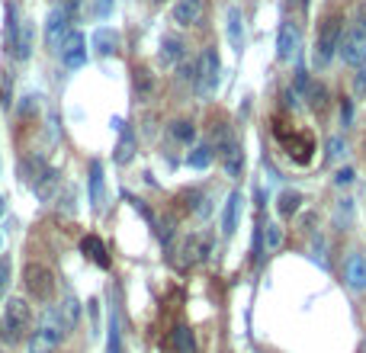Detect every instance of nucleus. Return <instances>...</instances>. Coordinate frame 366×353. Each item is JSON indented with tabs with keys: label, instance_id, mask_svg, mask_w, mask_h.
<instances>
[{
	"label": "nucleus",
	"instance_id": "nucleus-30",
	"mask_svg": "<svg viewBox=\"0 0 366 353\" xmlns=\"http://www.w3.org/2000/svg\"><path fill=\"white\" fill-rule=\"evenodd\" d=\"M170 135H174L177 142L190 145L193 138H196V126H193V122H187V119H177L174 126H170Z\"/></svg>",
	"mask_w": 366,
	"mask_h": 353
},
{
	"label": "nucleus",
	"instance_id": "nucleus-18",
	"mask_svg": "<svg viewBox=\"0 0 366 353\" xmlns=\"http://www.w3.org/2000/svg\"><path fill=\"white\" fill-rule=\"evenodd\" d=\"M168 347H170V353H196V338H193V331L187 324H177L170 331Z\"/></svg>",
	"mask_w": 366,
	"mask_h": 353
},
{
	"label": "nucleus",
	"instance_id": "nucleus-10",
	"mask_svg": "<svg viewBox=\"0 0 366 353\" xmlns=\"http://www.w3.org/2000/svg\"><path fill=\"white\" fill-rule=\"evenodd\" d=\"M219 161H222V167H225V173H229L231 180H238V177L244 173V151H241V145H238L231 135H222Z\"/></svg>",
	"mask_w": 366,
	"mask_h": 353
},
{
	"label": "nucleus",
	"instance_id": "nucleus-24",
	"mask_svg": "<svg viewBox=\"0 0 366 353\" xmlns=\"http://www.w3.org/2000/svg\"><path fill=\"white\" fill-rule=\"evenodd\" d=\"M264 225V254H276L283 248V228L276 222H260Z\"/></svg>",
	"mask_w": 366,
	"mask_h": 353
},
{
	"label": "nucleus",
	"instance_id": "nucleus-4",
	"mask_svg": "<svg viewBox=\"0 0 366 353\" xmlns=\"http://www.w3.org/2000/svg\"><path fill=\"white\" fill-rule=\"evenodd\" d=\"M23 286L26 293L39 302H52L55 299V273L48 270L46 263H26L23 270Z\"/></svg>",
	"mask_w": 366,
	"mask_h": 353
},
{
	"label": "nucleus",
	"instance_id": "nucleus-11",
	"mask_svg": "<svg viewBox=\"0 0 366 353\" xmlns=\"http://www.w3.org/2000/svg\"><path fill=\"white\" fill-rule=\"evenodd\" d=\"M344 279H347V286L351 289H366V254H360V251H353L347 260H344Z\"/></svg>",
	"mask_w": 366,
	"mask_h": 353
},
{
	"label": "nucleus",
	"instance_id": "nucleus-6",
	"mask_svg": "<svg viewBox=\"0 0 366 353\" xmlns=\"http://www.w3.org/2000/svg\"><path fill=\"white\" fill-rule=\"evenodd\" d=\"M337 55L344 58V65L351 68H366V26H351V29L341 36V46Z\"/></svg>",
	"mask_w": 366,
	"mask_h": 353
},
{
	"label": "nucleus",
	"instance_id": "nucleus-21",
	"mask_svg": "<svg viewBox=\"0 0 366 353\" xmlns=\"http://www.w3.org/2000/svg\"><path fill=\"white\" fill-rule=\"evenodd\" d=\"M90 206L93 209H103V164L90 161Z\"/></svg>",
	"mask_w": 366,
	"mask_h": 353
},
{
	"label": "nucleus",
	"instance_id": "nucleus-36",
	"mask_svg": "<svg viewBox=\"0 0 366 353\" xmlns=\"http://www.w3.org/2000/svg\"><path fill=\"white\" fill-rule=\"evenodd\" d=\"M7 286H10V260L0 257V295L7 293Z\"/></svg>",
	"mask_w": 366,
	"mask_h": 353
},
{
	"label": "nucleus",
	"instance_id": "nucleus-33",
	"mask_svg": "<svg viewBox=\"0 0 366 353\" xmlns=\"http://www.w3.org/2000/svg\"><path fill=\"white\" fill-rule=\"evenodd\" d=\"M353 177H357V173H353V167H341V171L334 173V187H351Z\"/></svg>",
	"mask_w": 366,
	"mask_h": 353
},
{
	"label": "nucleus",
	"instance_id": "nucleus-39",
	"mask_svg": "<svg viewBox=\"0 0 366 353\" xmlns=\"http://www.w3.org/2000/svg\"><path fill=\"white\" fill-rule=\"evenodd\" d=\"M4 212H7V199L0 196V218H4Z\"/></svg>",
	"mask_w": 366,
	"mask_h": 353
},
{
	"label": "nucleus",
	"instance_id": "nucleus-42",
	"mask_svg": "<svg viewBox=\"0 0 366 353\" xmlns=\"http://www.w3.org/2000/svg\"><path fill=\"white\" fill-rule=\"evenodd\" d=\"M302 4H309V0H302Z\"/></svg>",
	"mask_w": 366,
	"mask_h": 353
},
{
	"label": "nucleus",
	"instance_id": "nucleus-12",
	"mask_svg": "<svg viewBox=\"0 0 366 353\" xmlns=\"http://www.w3.org/2000/svg\"><path fill=\"white\" fill-rule=\"evenodd\" d=\"M170 16L177 26H196L203 20V0H177Z\"/></svg>",
	"mask_w": 366,
	"mask_h": 353
},
{
	"label": "nucleus",
	"instance_id": "nucleus-23",
	"mask_svg": "<svg viewBox=\"0 0 366 353\" xmlns=\"http://www.w3.org/2000/svg\"><path fill=\"white\" fill-rule=\"evenodd\" d=\"M299 209H302V193H296V189H283L280 199H276V212H280L283 218H292Z\"/></svg>",
	"mask_w": 366,
	"mask_h": 353
},
{
	"label": "nucleus",
	"instance_id": "nucleus-1",
	"mask_svg": "<svg viewBox=\"0 0 366 353\" xmlns=\"http://www.w3.org/2000/svg\"><path fill=\"white\" fill-rule=\"evenodd\" d=\"M68 331H71V324L65 321L61 308L48 305L46 312H42V318H39L36 331H32L29 340H26V353H55Z\"/></svg>",
	"mask_w": 366,
	"mask_h": 353
},
{
	"label": "nucleus",
	"instance_id": "nucleus-16",
	"mask_svg": "<svg viewBox=\"0 0 366 353\" xmlns=\"http://www.w3.org/2000/svg\"><path fill=\"white\" fill-rule=\"evenodd\" d=\"M283 145L290 148V158H296L299 164H309V158L315 151L312 135H299V132H292V138H283Z\"/></svg>",
	"mask_w": 366,
	"mask_h": 353
},
{
	"label": "nucleus",
	"instance_id": "nucleus-22",
	"mask_svg": "<svg viewBox=\"0 0 366 353\" xmlns=\"http://www.w3.org/2000/svg\"><path fill=\"white\" fill-rule=\"evenodd\" d=\"M46 171H48V164H46L42 158H39V154H32V158H26L23 164H20V177H23V180L29 183V187H36L39 177H42Z\"/></svg>",
	"mask_w": 366,
	"mask_h": 353
},
{
	"label": "nucleus",
	"instance_id": "nucleus-17",
	"mask_svg": "<svg viewBox=\"0 0 366 353\" xmlns=\"http://www.w3.org/2000/svg\"><path fill=\"white\" fill-rule=\"evenodd\" d=\"M81 254L87 257V260H93L97 267H103L107 270L109 267V257H107V244L97 238V234H87V238H81Z\"/></svg>",
	"mask_w": 366,
	"mask_h": 353
},
{
	"label": "nucleus",
	"instance_id": "nucleus-14",
	"mask_svg": "<svg viewBox=\"0 0 366 353\" xmlns=\"http://www.w3.org/2000/svg\"><path fill=\"white\" fill-rule=\"evenodd\" d=\"M183 55H187V46H183V39H177V36H164V39H161V52H158V58H161V65H164V68H174V65H180Z\"/></svg>",
	"mask_w": 366,
	"mask_h": 353
},
{
	"label": "nucleus",
	"instance_id": "nucleus-15",
	"mask_svg": "<svg viewBox=\"0 0 366 353\" xmlns=\"http://www.w3.org/2000/svg\"><path fill=\"white\" fill-rule=\"evenodd\" d=\"M116 48H119V32L109 29V26H100V29L93 32V52H97L100 58H109V55H116Z\"/></svg>",
	"mask_w": 366,
	"mask_h": 353
},
{
	"label": "nucleus",
	"instance_id": "nucleus-35",
	"mask_svg": "<svg viewBox=\"0 0 366 353\" xmlns=\"http://www.w3.org/2000/svg\"><path fill=\"white\" fill-rule=\"evenodd\" d=\"M36 106H39V97H36V93L23 97V100H20V116H32V113H36Z\"/></svg>",
	"mask_w": 366,
	"mask_h": 353
},
{
	"label": "nucleus",
	"instance_id": "nucleus-19",
	"mask_svg": "<svg viewBox=\"0 0 366 353\" xmlns=\"http://www.w3.org/2000/svg\"><path fill=\"white\" fill-rule=\"evenodd\" d=\"M241 203H244V196L235 189V193L229 196V203H225V212H222V234L238 232V212H241Z\"/></svg>",
	"mask_w": 366,
	"mask_h": 353
},
{
	"label": "nucleus",
	"instance_id": "nucleus-41",
	"mask_svg": "<svg viewBox=\"0 0 366 353\" xmlns=\"http://www.w3.org/2000/svg\"><path fill=\"white\" fill-rule=\"evenodd\" d=\"M360 353H366V340H363V350H360Z\"/></svg>",
	"mask_w": 366,
	"mask_h": 353
},
{
	"label": "nucleus",
	"instance_id": "nucleus-3",
	"mask_svg": "<svg viewBox=\"0 0 366 353\" xmlns=\"http://www.w3.org/2000/svg\"><path fill=\"white\" fill-rule=\"evenodd\" d=\"M341 16H328L325 23H321L318 29V39H315V52H312V61H315V68H328L331 61H334L337 55V46H341Z\"/></svg>",
	"mask_w": 366,
	"mask_h": 353
},
{
	"label": "nucleus",
	"instance_id": "nucleus-13",
	"mask_svg": "<svg viewBox=\"0 0 366 353\" xmlns=\"http://www.w3.org/2000/svg\"><path fill=\"white\" fill-rule=\"evenodd\" d=\"M299 52V29L292 23L280 26V39H276V58L280 61H292Z\"/></svg>",
	"mask_w": 366,
	"mask_h": 353
},
{
	"label": "nucleus",
	"instance_id": "nucleus-9",
	"mask_svg": "<svg viewBox=\"0 0 366 353\" xmlns=\"http://www.w3.org/2000/svg\"><path fill=\"white\" fill-rule=\"evenodd\" d=\"M71 32V23H68V7H52L46 16V46L52 52H58L65 36Z\"/></svg>",
	"mask_w": 366,
	"mask_h": 353
},
{
	"label": "nucleus",
	"instance_id": "nucleus-5",
	"mask_svg": "<svg viewBox=\"0 0 366 353\" xmlns=\"http://www.w3.org/2000/svg\"><path fill=\"white\" fill-rule=\"evenodd\" d=\"M219 84H222L219 52H215V48H206L203 58H199V65H196V91H199V97H212V93L219 91Z\"/></svg>",
	"mask_w": 366,
	"mask_h": 353
},
{
	"label": "nucleus",
	"instance_id": "nucleus-8",
	"mask_svg": "<svg viewBox=\"0 0 366 353\" xmlns=\"http://www.w3.org/2000/svg\"><path fill=\"white\" fill-rule=\"evenodd\" d=\"M58 55H61V65H65L68 71L84 68L87 65V39H84V32L71 29L68 36H65V42H61Z\"/></svg>",
	"mask_w": 366,
	"mask_h": 353
},
{
	"label": "nucleus",
	"instance_id": "nucleus-34",
	"mask_svg": "<svg viewBox=\"0 0 366 353\" xmlns=\"http://www.w3.org/2000/svg\"><path fill=\"white\" fill-rule=\"evenodd\" d=\"M353 93L360 100H366V68H357V77H353Z\"/></svg>",
	"mask_w": 366,
	"mask_h": 353
},
{
	"label": "nucleus",
	"instance_id": "nucleus-20",
	"mask_svg": "<svg viewBox=\"0 0 366 353\" xmlns=\"http://www.w3.org/2000/svg\"><path fill=\"white\" fill-rule=\"evenodd\" d=\"M229 42L238 55L244 52V16L238 7H229Z\"/></svg>",
	"mask_w": 366,
	"mask_h": 353
},
{
	"label": "nucleus",
	"instance_id": "nucleus-29",
	"mask_svg": "<svg viewBox=\"0 0 366 353\" xmlns=\"http://www.w3.org/2000/svg\"><path fill=\"white\" fill-rule=\"evenodd\" d=\"M132 154H135V135H132L129 128H122L119 148H116V161H119V164H126V161H132Z\"/></svg>",
	"mask_w": 366,
	"mask_h": 353
},
{
	"label": "nucleus",
	"instance_id": "nucleus-27",
	"mask_svg": "<svg viewBox=\"0 0 366 353\" xmlns=\"http://www.w3.org/2000/svg\"><path fill=\"white\" fill-rule=\"evenodd\" d=\"M55 187H58V173L55 171H46L42 177H39V183L32 189H36V196L42 199V203H48L52 199V193H55Z\"/></svg>",
	"mask_w": 366,
	"mask_h": 353
},
{
	"label": "nucleus",
	"instance_id": "nucleus-26",
	"mask_svg": "<svg viewBox=\"0 0 366 353\" xmlns=\"http://www.w3.org/2000/svg\"><path fill=\"white\" fill-rule=\"evenodd\" d=\"M13 55L23 61L32 55V23H20V39H16V46H13Z\"/></svg>",
	"mask_w": 366,
	"mask_h": 353
},
{
	"label": "nucleus",
	"instance_id": "nucleus-31",
	"mask_svg": "<svg viewBox=\"0 0 366 353\" xmlns=\"http://www.w3.org/2000/svg\"><path fill=\"white\" fill-rule=\"evenodd\" d=\"M61 315H65V321H68V324H77V315H81V305H77L74 295H68V299H65V305H61Z\"/></svg>",
	"mask_w": 366,
	"mask_h": 353
},
{
	"label": "nucleus",
	"instance_id": "nucleus-40",
	"mask_svg": "<svg viewBox=\"0 0 366 353\" xmlns=\"http://www.w3.org/2000/svg\"><path fill=\"white\" fill-rule=\"evenodd\" d=\"M0 254H4V234H0Z\"/></svg>",
	"mask_w": 366,
	"mask_h": 353
},
{
	"label": "nucleus",
	"instance_id": "nucleus-38",
	"mask_svg": "<svg viewBox=\"0 0 366 353\" xmlns=\"http://www.w3.org/2000/svg\"><path fill=\"white\" fill-rule=\"evenodd\" d=\"M351 119H353V106H351V100H344L341 103V122L344 126H351Z\"/></svg>",
	"mask_w": 366,
	"mask_h": 353
},
{
	"label": "nucleus",
	"instance_id": "nucleus-2",
	"mask_svg": "<svg viewBox=\"0 0 366 353\" xmlns=\"http://www.w3.org/2000/svg\"><path fill=\"white\" fill-rule=\"evenodd\" d=\"M32 328V308L23 295H10L0 312V340L4 344H20L23 334Z\"/></svg>",
	"mask_w": 366,
	"mask_h": 353
},
{
	"label": "nucleus",
	"instance_id": "nucleus-28",
	"mask_svg": "<svg viewBox=\"0 0 366 353\" xmlns=\"http://www.w3.org/2000/svg\"><path fill=\"white\" fill-rule=\"evenodd\" d=\"M305 97H309V106H312L315 113H325V109H328V91H325L321 84H309Z\"/></svg>",
	"mask_w": 366,
	"mask_h": 353
},
{
	"label": "nucleus",
	"instance_id": "nucleus-37",
	"mask_svg": "<svg viewBox=\"0 0 366 353\" xmlns=\"http://www.w3.org/2000/svg\"><path fill=\"white\" fill-rule=\"evenodd\" d=\"M341 154H344V138H341V135L328 138V158H331V161H337Z\"/></svg>",
	"mask_w": 366,
	"mask_h": 353
},
{
	"label": "nucleus",
	"instance_id": "nucleus-7",
	"mask_svg": "<svg viewBox=\"0 0 366 353\" xmlns=\"http://www.w3.org/2000/svg\"><path fill=\"white\" fill-rule=\"evenodd\" d=\"M177 267H196V263H203L209 254H212V241H209V234H187V238L180 241V248H177Z\"/></svg>",
	"mask_w": 366,
	"mask_h": 353
},
{
	"label": "nucleus",
	"instance_id": "nucleus-32",
	"mask_svg": "<svg viewBox=\"0 0 366 353\" xmlns=\"http://www.w3.org/2000/svg\"><path fill=\"white\" fill-rule=\"evenodd\" d=\"M113 7H116V0H93V16H97V20H109V16H113Z\"/></svg>",
	"mask_w": 366,
	"mask_h": 353
},
{
	"label": "nucleus",
	"instance_id": "nucleus-25",
	"mask_svg": "<svg viewBox=\"0 0 366 353\" xmlns=\"http://www.w3.org/2000/svg\"><path fill=\"white\" fill-rule=\"evenodd\" d=\"M209 164H212V148H209V145H196V148L187 154V167H193V171H206Z\"/></svg>",
	"mask_w": 366,
	"mask_h": 353
}]
</instances>
